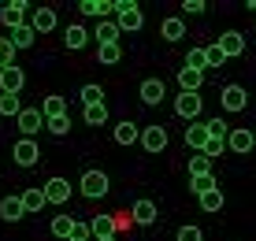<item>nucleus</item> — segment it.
<instances>
[{"label": "nucleus", "mask_w": 256, "mask_h": 241, "mask_svg": "<svg viewBox=\"0 0 256 241\" xmlns=\"http://www.w3.org/2000/svg\"><path fill=\"white\" fill-rule=\"evenodd\" d=\"M96 60H100L104 67H112V64L122 60V48H119V44H96Z\"/></svg>", "instance_id": "27"}, {"label": "nucleus", "mask_w": 256, "mask_h": 241, "mask_svg": "<svg viewBox=\"0 0 256 241\" xmlns=\"http://www.w3.org/2000/svg\"><path fill=\"white\" fill-rule=\"evenodd\" d=\"M164 96H167V89H164L160 78H148V82H141V100H145V104H160Z\"/></svg>", "instance_id": "20"}, {"label": "nucleus", "mask_w": 256, "mask_h": 241, "mask_svg": "<svg viewBox=\"0 0 256 241\" xmlns=\"http://www.w3.org/2000/svg\"><path fill=\"white\" fill-rule=\"evenodd\" d=\"M219 104H223L226 112H245L249 108V93H245L242 86H226L223 93H219Z\"/></svg>", "instance_id": "4"}, {"label": "nucleus", "mask_w": 256, "mask_h": 241, "mask_svg": "<svg viewBox=\"0 0 256 241\" xmlns=\"http://www.w3.org/2000/svg\"><path fill=\"white\" fill-rule=\"evenodd\" d=\"M249 8H252V12H256V0H249Z\"/></svg>", "instance_id": "46"}, {"label": "nucleus", "mask_w": 256, "mask_h": 241, "mask_svg": "<svg viewBox=\"0 0 256 241\" xmlns=\"http://www.w3.org/2000/svg\"><path fill=\"white\" fill-rule=\"evenodd\" d=\"M216 44L223 48V56H226V60H230V56H242V52H245V34L230 30V34H223V38H219Z\"/></svg>", "instance_id": "13"}, {"label": "nucleus", "mask_w": 256, "mask_h": 241, "mask_svg": "<svg viewBox=\"0 0 256 241\" xmlns=\"http://www.w3.org/2000/svg\"><path fill=\"white\" fill-rule=\"evenodd\" d=\"M30 26H34V34H52L56 30V12H52V8H38Z\"/></svg>", "instance_id": "15"}, {"label": "nucleus", "mask_w": 256, "mask_h": 241, "mask_svg": "<svg viewBox=\"0 0 256 241\" xmlns=\"http://www.w3.org/2000/svg\"><path fill=\"white\" fill-rule=\"evenodd\" d=\"M22 216H26L22 197H4V200H0V219H4V222H19Z\"/></svg>", "instance_id": "17"}, {"label": "nucleus", "mask_w": 256, "mask_h": 241, "mask_svg": "<svg viewBox=\"0 0 256 241\" xmlns=\"http://www.w3.org/2000/svg\"><path fill=\"white\" fill-rule=\"evenodd\" d=\"M186 145L197 148V152H204V145H208V126L204 122H190L186 126Z\"/></svg>", "instance_id": "18"}, {"label": "nucleus", "mask_w": 256, "mask_h": 241, "mask_svg": "<svg viewBox=\"0 0 256 241\" xmlns=\"http://www.w3.org/2000/svg\"><path fill=\"white\" fill-rule=\"evenodd\" d=\"M41 190H45V200L48 204H67L70 200V182H67V178H48Z\"/></svg>", "instance_id": "5"}, {"label": "nucleus", "mask_w": 256, "mask_h": 241, "mask_svg": "<svg viewBox=\"0 0 256 241\" xmlns=\"http://www.w3.org/2000/svg\"><path fill=\"white\" fill-rule=\"evenodd\" d=\"M200 174H212V160L204 152L190 156V178H200Z\"/></svg>", "instance_id": "29"}, {"label": "nucleus", "mask_w": 256, "mask_h": 241, "mask_svg": "<svg viewBox=\"0 0 256 241\" xmlns=\"http://www.w3.org/2000/svg\"><path fill=\"white\" fill-rule=\"evenodd\" d=\"M70 226H74V216H56V219H52V234H56V238H70Z\"/></svg>", "instance_id": "32"}, {"label": "nucleus", "mask_w": 256, "mask_h": 241, "mask_svg": "<svg viewBox=\"0 0 256 241\" xmlns=\"http://www.w3.org/2000/svg\"><path fill=\"white\" fill-rule=\"evenodd\" d=\"M160 34H164V41H182L186 38V22H182L178 15H171V19L160 22Z\"/></svg>", "instance_id": "21"}, {"label": "nucleus", "mask_w": 256, "mask_h": 241, "mask_svg": "<svg viewBox=\"0 0 256 241\" xmlns=\"http://www.w3.org/2000/svg\"><path fill=\"white\" fill-rule=\"evenodd\" d=\"M182 8H186L190 15H200V12H204L208 4H204V0H186V4H182Z\"/></svg>", "instance_id": "44"}, {"label": "nucleus", "mask_w": 256, "mask_h": 241, "mask_svg": "<svg viewBox=\"0 0 256 241\" xmlns=\"http://www.w3.org/2000/svg\"><path fill=\"white\" fill-rule=\"evenodd\" d=\"M178 241H204V234H200V226H182Z\"/></svg>", "instance_id": "43"}, {"label": "nucleus", "mask_w": 256, "mask_h": 241, "mask_svg": "<svg viewBox=\"0 0 256 241\" xmlns=\"http://www.w3.org/2000/svg\"><path fill=\"white\" fill-rule=\"evenodd\" d=\"M86 41H90L86 26H82V22H70L67 34H64V44H67V48H86Z\"/></svg>", "instance_id": "22"}, {"label": "nucleus", "mask_w": 256, "mask_h": 241, "mask_svg": "<svg viewBox=\"0 0 256 241\" xmlns=\"http://www.w3.org/2000/svg\"><path fill=\"white\" fill-rule=\"evenodd\" d=\"M41 115H45V122H48V119H60V115H67V100H64V96H45Z\"/></svg>", "instance_id": "25"}, {"label": "nucleus", "mask_w": 256, "mask_h": 241, "mask_svg": "<svg viewBox=\"0 0 256 241\" xmlns=\"http://www.w3.org/2000/svg\"><path fill=\"white\" fill-rule=\"evenodd\" d=\"M34 38H38V34H34V26H30V22H22L19 30H12V38H8V41H12V48L19 52V48H30Z\"/></svg>", "instance_id": "23"}, {"label": "nucleus", "mask_w": 256, "mask_h": 241, "mask_svg": "<svg viewBox=\"0 0 256 241\" xmlns=\"http://www.w3.org/2000/svg\"><path fill=\"white\" fill-rule=\"evenodd\" d=\"M130 219H134L138 226H152L156 222V204L152 200H138L134 208H130Z\"/></svg>", "instance_id": "16"}, {"label": "nucleus", "mask_w": 256, "mask_h": 241, "mask_svg": "<svg viewBox=\"0 0 256 241\" xmlns=\"http://www.w3.org/2000/svg\"><path fill=\"white\" fill-rule=\"evenodd\" d=\"M45 126H48V134H52V138H67V130H70V119H67V115H60V119H48Z\"/></svg>", "instance_id": "35"}, {"label": "nucleus", "mask_w": 256, "mask_h": 241, "mask_svg": "<svg viewBox=\"0 0 256 241\" xmlns=\"http://www.w3.org/2000/svg\"><path fill=\"white\" fill-rule=\"evenodd\" d=\"M93 241H116V238H93Z\"/></svg>", "instance_id": "45"}, {"label": "nucleus", "mask_w": 256, "mask_h": 241, "mask_svg": "<svg viewBox=\"0 0 256 241\" xmlns=\"http://www.w3.org/2000/svg\"><path fill=\"white\" fill-rule=\"evenodd\" d=\"M178 86L182 93H197L204 86V70H193V67H178Z\"/></svg>", "instance_id": "14"}, {"label": "nucleus", "mask_w": 256, "mask_h": 241, "mask_svg": "<svg viewBox=\"0 0 256 241\" xmlns=\"http://www.w3.org/2000/svg\"><path fill=\"white\" fill-rule=\"evenodd\" d=\"M223 148H226V138H208V145H204V156H208V160H216L219 152H223Z\"/></svg>", "instance_id": "41"}, {"label": "nucleus", "mask_w": 256, "mask_h": 241, "mask_svg": "<svg viewBox=\"0 0 256 241\" xmlns=\"http://www.w3.org/2000/svg\"><path fill=\"white\" fill-rule=\"evenodd\" d=\"M204 126H208V138H226V134H230V130H226V122H223V119H208Z\"/></svg>", "instance_id": "42"}, {"label": "nucleus", "mask_w": 256, "mask_h": 241, "mask_svg": "<svg viewBox=\"0 0 256 241\" xmlns=\"http://www.w3.org/2000/svg\"><path fill=\"white\" fill-rule=\"evenodd\" d=\"M204 56H208V67H223V64H226V56H223V48H219V44H208Z\"/></svg>", "instance_id": "40"}, {"label": "nucleus", "mask_w": 256, "mask_h": 241, "mask_svg": "<svg viewBox=\"0 0 256 241\" xmlns=\"http://www.w3.org/2000/svg\"><path fill=\"white\" fill-rule=\"evenodd\" d=\"M12 156H15V164H19V167H34V164H38V156H41V148L34 145V141L22 138V141H15Z\"/></svg>", "instance_id": "10"}, {"label": "nucleus", "mask_w": 256, "mask_h": 241, "mask_svg": "<svg viewBox=\"0 0 256 241\" xmlns=\"http://www.w3.org/2000/svg\"><path fill=\"white\" fill-rule=\"evenodd\" d=\"M93 38H96V44H119V26H116V19H100Z\"/></svg>", "instance_id": "19"}, {"label": "nucleus", "mask_w": 256, "mask_h": 241, "mask_svg": "<svg viewBox=\"0 0 256 241\" xmlns=\"http://www.w3.org/2000/svg\"><path fill=\"white\" fill-rule=\"evenodd\" d=\"M226 148H230V152H252L256 148V138H252V130H245V126H234L230 134H226Z\"/></svg>", "instance_id": "3"}, {"label": "nucleus", "mask_w": 256, "mask_h": 241, "mask_svg": "<svg viewBox=\"0 0 256 241\" xmlns=\"http://www.w3.org/2000/svg\"><path fill=\"white\" fill-rule=\"evenodd\" d=\"M78 100L90 108V104H104V93H100V86H82V93H78Z\"/></svg>", "instance_id": "33"}, {"label": "nucleus", "mask_w": 256, "mask_h": 241, "mask_svg": "<svg viewBox=\"0 0 256 241\" xmlns=\"http://www.w3.org/2000/svg\"><path fill=\"white\" fill-rule=\"evenodd\" d=\"M78 12L90 15V19H108V15L116 12V0H82V4H78Z\"/></svg>", "instance_id": "12"}, {"label": "nucleus", "mask_w": 256, "mask_h": 241, "mask_svg": "<svg viewBox=\"0 0 256 241\" xmlns=\"http://www.w3.org/2000/svg\"><path fill=\"white\" fill-rule=\"evenodd\" d=\"M41 122H45V115H41V108H22L19 112V130L26 141H34V134L41 130Z\"/></svg>", "instance_id": "6"}, {"label": "nucleus", "mask_w": 256, "mask_h": 241, "mask_svg": "<svg viewBox=\"0 0 256 241\" xmlns=\"http://www.w3.org/2000/svg\"><path fill=\"white\" fill-rule=\"evenodd\" d=\"M200 208H204V212H219V208H223V193H219V190L204 193V197H200Z\"/></svg>", "instance_id": "36"}, {"label": "nucleus", "mask_w": 256, "mask_h": 241, "mask_svg": "<svg viewBox=\"0 0 256 241\" xmlns=\"http://www.w3.org/2000/svg\"><path fill=\"white\" fill-rule=\"evenodd\" d=\"M141 148H145V152H164L167 148V130L164 126H145L141 130Z\"/></svg>", "instance_id": "8"}, {"label": "nucleus", "mask_w": 256, "mask_h": 241, "mask_svg": "<svg viewBox=\"0 0 256 241\" xmlns=\"http://www.w3.org/2000/svg\"><path fill=\"white\" fill-rule=\"evenodd\" d=\"M186 67H193V70H204V67H208V56H204V48H190V56H186Z\"/></svg>", "instance_id": "37"}, {"label": "nucleus", "mask_w": 256, "mask_h": 241, "mask_svg": "<svg viewBox=\"0 0 256 241\" xmlns=\"http://www.w3.org/2000/svg\"><path fill=\"white\" fill-rule=\"evenodd\" d=\"M12 64H15V48H12V41H8V38H0V70L12 67Z\"/></svg>", "instance_id": "38"}, {"label": "nucleus", "mask_w": 256, "mask_h": 241, "mask_svg": "<svg viewBox=\"0 0 256 241\" xmlns=\"http://www.w3.org/2000/svg\"><path fill=\"white\" fill-rule=\"evenodd\" d=\"M190 190L197 193V197H204V193L219 190V186H216V178H212V174H200V178H190Z\"/></svg>", "instance_id": "31"}, {"label": "nucleus", "mask_w": 256, "mask_h": 241, "mask_svg": "<svg viewBox=\"0 0 256 241\" xmlns=\"http://www.w3.org/2000/svg\"><path fill=\"white\" fill-rule=\"evenodd\" d=\"M78 186H82V197H90V200H100L104 193H108V174H104V171H86Z\"/></svg>", "instance_id": "2"}, {"label": "nucleus", "mask_w": 256, "mask_h": 241, "mask_svg": "<svg viewBox=\"0 0 256 241\" xmlns=\"http://www.w3.org/2000/svg\"><path fill=\"white\" fill-rule=\"evenodd\" d=\"M19 112H22L19 96H12V93H4V96H0V115H15V119H19Z\"/></svg>", "instance_id": "34"}, {"label": "nucleus", "mask_w": 256, "mask_h": 241, "mask_svg": "<svg viewBox=\"0 0 256 241\" xmlns=\"http://www.w3.org/2000/svg\"><path fill=\"white\" fill-rule=\"evenodd\" d=\"M86 122H90V126H104V122H108V104H90V108H86Z\"/></svg>", "instance_id": "30"}, {"label": "nucleus", "mask_w": 256, "mask_h": 241, "mask_svg": "<svg viewBox=\"0 0 256 241\" xmlns=\"http://www.w3.org/2000/svg\"><path fill=\"white\" fill-rule=\"evenodd\" d=\"M116 141H119V145H134V141H141V126H138V122H119V126H116Z\"/></svg>", "instance_id": "24"}, {"label": "nucleus", "mask_w": 256, "mask_h": 241, "mask_svg": "<svg viewBox=\"0 0 256 241\" xmlns=\"http://www.w3.org/2000/svg\"><path fill=\"white\" fill-rule=\"evenodd\" d=\"M174 112H178L182 115V119H197V115H200V96L197 93H178V96H174Z\"/></svg>", "instance_id": "11"}, {"label": "nucleus", "mask_w": 256, "mask_h": 241, "mask_svg": "<svg viewBox=\"0 0 256 241\" xmlns=\"http://www.w3.org/2000/svg\"><path fill=\"white\" fill-rule=\"evenodd\" d=\"M67 241H70V238H67Z\"/></svg>", "instance_id": "47"}, {"label": "nucleus", "mask_w": 256, "mask_h": 241, "mask_svg": "<svg viewBox=\"0 0 256 241\" xmlns=\"http://www.w3.org/2000/svg\"><path fill=\"white\" fill-rule=\"evenodd\" d=\"M93 238V230H90V222H82V219H74V226H70V241H90Z\"/></svg>", "instance_id": "39"}, {"label": "nucleus", "mask_w": 256, "mask_h": 241, "mask_svg": "<svg viewBox=\"0 0 256 241\" xmlns=\"http://www.w3.org/2000/svg\"><path fill=\"white\" fill-rule=\"evenodd\" d=\"M116 26H119V34L126 30V34H134L145 26V15H141V8L134 4V0H116Z\"/></svg>", "instance_id": "1"}, {"label": "nucleus", "mask_w": 256, "mask_h": 241, "mask_svg": "<svg viewBox=\"0 0 256 241\" xmlns=\"http://www.w3.org/2000/svg\"><path fill=\"white\" fill-rule=\"evenodd\" d=\"M45 204H48V200H45V190H26V193H22V208H26V212H41Z\"/></svg>", "instance_id": "28"}, {"label": "nucleus", "mask_w": 256, "mask_h": 241, "mask_svg": "<svg viewBox=\"0 0 256 241\" xmlns=\"http://www.w3.org/2000/svg\"><path fill=\"white\" fill-rule=\"evenodd\" d=\"M26 8H30L26 0H12V4H4V8H0V22H4L8 30H19V26H22V15H26Z\"/></svg>", "instance_id": "7"}, {"label": "nucleus", "mask_w": 256, "mask_h": 241, "mask_svg": "<svg viewBox=\"0 0 256 241\" xmlns=\"http://www.w3.org/2000/svg\"><path fill=\"white\" fill-rule=\"evenodd\" d=\"M90 230H93V238H116V219L112 216H96L90 222Z\"/></svg>", "instance_id": "26"}, {"label": "nucleus", "mask_w": 256, "mask_h": 241, "mask_svg": "<svg viewBox=\"0 0 256 241\" xmlns=\"http://www.w3.org/2000/svg\"><path fill=\"white\" fill-rule=\"evenodd\" d=\"M26 86V74H22V67H4L0 70V89H4V93H12V96H19V89Z\"/></svg>", "instance_id": "9"}]
</instances>
